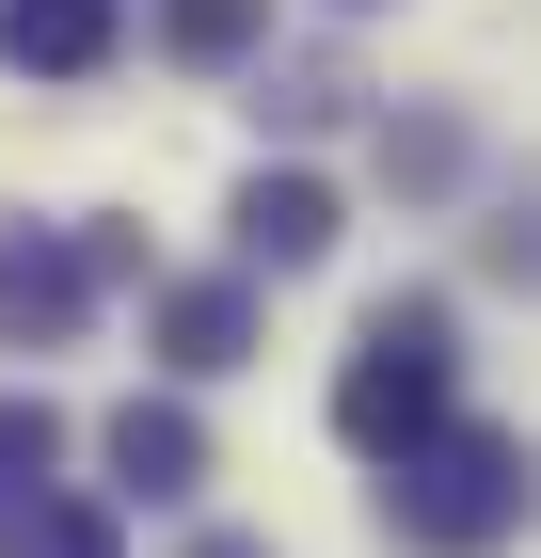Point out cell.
Masks as SVG:
<instances>
[{
	"instance_id": "6da1fadb",
	"label": "cell",
	"mask_w": 541,
	"mask_h": 558,
	"mask_svg": "<svg viewBox=\"0 0 541 558\" xmlns=\"http://www.w3.org/2000/svg\"><path fill=\"white\" fill-rule=\"evenodd\" d=\"M462 415V351H446V303L398 288L367 303V336H351V367H334V447H367V463H398L415 430Z\"/></svg>"
},
{
	"instance_id": "7a4b0ae2",
	"label": "cell",
	"mask_w": 541,
	"mask_h": 558,
	"mask_svg": "<svg viewBox=\"0 0 541 558\" xmlns=\"http://www.w3.org/2000/svg\"><path fill=\"white\" fill-rule=\"evenodd\" d=\"M382 511L430 558H494L509 526H526V447H509L494 415H446V430H415V447L382 463Z\"/></svg>"
},
{
	"instance_id": "3957f363",
	"label": "cell",
	"mask_w": 541,
	"mask_h": 558,
	"mask_svg": "<svg viewBox=\"0 0 541 558\" xmlns=\"http://www.w3.org/2000/svg\"><path fill=\"white\" fill-rule=\"evenodd\" d=\"M127 256H144L127 223H96V240H48V223H16V240H0V351H64Z\"/></svg>"
},
{
	"instance_id": "277c9868",
	"label": "cell",
	"mask_w": 541,
	"mask_h": 558,
	"mask_svg": "<svg viewBox=\"0 0 541 558\" xmlns=\"http://www.w3.org/2000/svg\"><path fill=\"white\" fill-rule=\"evenodd\" d=\"M112 48H127L112 0H0V64H16V81H96Z\"/></svg>"
},
{
	"instance_id": "5b68a950",
	"label": "cell",
	"mask_w": 541,
	"mask_h": 558,
	"mask_svg": "<svg viewBox=\"0 0 541 558\" xmlns=\"http://www.w3.org/2000/svg\"><path fill=\"white\" fill-rule=\"evenodd\" d=\"M112 495H144V511L208 495V430H192V399H127V415H112Z\"/></svg>"
},
{
	"instance_id": "8992f818",
	"label": "cell",
	"mask_w": 541,
	"mask_h": 558,
	"mask_svg": "<svg viewBox=\"0 0 541 558\" xmlns=\"http://www.w3.org/2000/svg\"><path fill=\"white\" fill-rule=\"evenodd\" d=\"M334 256V192L319 175H255L239 192V271H319Z\"/></svg>"
},
{
	"instance_id": "52a82bcc",
	"label": "cell",
	"mask_w": 541,
	"mask_h": 558,
	"mask_svg": "<svg viewBox=\"0 0 541 558\" xmlns=\"http://www.w3.org/2000/svg\"><path fill=\"white\" fill-rule=\"evenodd\" d=\"M160 351H175V367H239V351H255V288H239V271L160 288Z\"/></svg>"
},
{
	"instance_id": "ba28073f",
	"label": "cell",
	"mask_w": 541,
	"mask_h": 558,
	"mask_svg": "<svg viewBox=\"0 0 541 558\" xmlns=\"http://www.w3.org/2000/svg\"><path fill=\"white\" fill-rule=\"evenodd\" d=\"M0 558H112V511L96 495H16L0 511Z\"/></svg>"
},
{
	"instance_id": "9c48e42d",
	"label": "cell",
	"mask_w": 541,
	"mask_h": 558,
	"mask_svg": "<svg viewBox=\"0 0 541 558\" xmlns=\"http://www.w3.org/2000/svg\"><path fill=\"white\" fill-rule=\"evenodd\" d=\"M48 463H64V415H48L33 384H0V511H16V495H48Z\"/></svg>"
},
{
	"instance_id": "30bf717a",
	"label": "cell",
	"mask_w": 541,
	"mask_h": 558,
	"mask_svg": "<svg viewBox=\"0 0 541 558\" xmlns=\"http://www.w3.org/2000/svg\"><path fill=\"white\" fill-rule=\"evenodd\" d=\"M255 33H271V0H175V16H160V48H175V64H239Z\"/></svg>"
},
{
	"instance_id": "8fae6325",
	"label": "cell",
	"mask_w": 541,
	"mask_h": 558,
	"mask_svg": "<svg viewBox=\"0 0 541 558\" xmlns=\"http://www.w3.org/2000/svg\"><path fill=\"white\" fill-rule=\"evenodd\" d=\"M382 175H398V192H446V175H462V129H446V112H415V129H382Z\"/></svg>"
},
{
	"instance_id": "7c38bea8",
	"label": "cell",
	"mask_w": 541,
	"mask_h": 558,
	"mask_svg": "<svg viewBox=\"0 0 541 558\" xmlns=\"http://www.w3.org/2000/svg\"><path fill=\"white\" fill-rule=\"evenodd\" d=\"M192 558H271V543H239V526H208V543H192Z\"/></svg>"
}]
</instances>
